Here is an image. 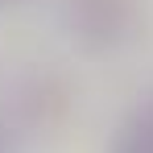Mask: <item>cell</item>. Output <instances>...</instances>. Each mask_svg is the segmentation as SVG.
Returning a JSON list of instances; mask_svg holds the SVG:
<instances>
[{"label": "cell", "mask_w": 153, "mask_h": 153, "mask_svg": "<svg viewBox=\"0 0 153 153\" xmlns=\"http://www.w3.org/2000/svg\"><path fill=\"white\" fill-rule=\"evenodd\" d=\"M112 153H153V103H141L124 120Z\"/></svg>", "instance_id": "2"}, {"label": "cell", "mask_w": 153, "mask_h": 153, "mask_svg": "<svg viewBox=\"0 0 153 153\" xmlns=\"http://www.w3.org/2000/svg\"><path fill=\"white\" fill-rule=\"evenodd\" d=\"M0 4H8V0H0Z\"/></svg>", "instance_id": "3"}, {"label": "cell", "mask_w": 153, "mask_h": 153, "mask_svg": "<svg viewBox=\"0 0 153 153\" xmlns=\"http://www.w3.org/2000/svg\"><path fill=\"white\" fill-rule=\"evenodd\" d=\"M141 21V0H71V29L87 50H112Z\"/></svg>", "instance_id": "1"}]
</instances>
